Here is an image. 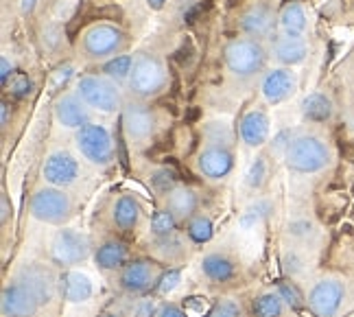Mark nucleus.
Returning a JSON list of instances; mask_svg holds the SVG:
<instances>
[{
    "label": "nucleus",
    "mask_w": 354,
    "mask_h": 317,
    "mask_svg": "<svg viewBox=\"0 0 354 317\" xmlns=\"http://www.w3.org/2000/svg\"><path fill=\"white\" fill-rule=\"evenodd\" d=\"M330 164V149L317 136H299L287 147V167L293 173H319Z\"/></svg>",
    "instance_id": "obj_1"
},
{
    "label": "nucleus",
    "mask_w": 354,
    "mask_h": 317,
    "mask_svg": "<svg viewBox=\"0 0 354 317\" xmlns=\"http://www.w3.org/2000/svg\"><path fill=\"white\" fill-rule=\"evenodd\" d=\"M267 62V51L258 39L243 37V39H232L225 46V64L230 73L236 77H252L261 73Z\"/></svg>",
    "instance_id": "obj_2"
},
{
    "label": "nucleus",
    "mask_w": 354,
    "mask_h": 317,
    "mask_svg": "<svg viewBox=\"0 0 354 317\" xmlns=\"http://www.w3.org/2000/svg\"><path fill=\"white\" fill-rule=\"evenodd\" d=\"M167 84V73L156 55L142 53L133 60L129 86L138 96H153Z\"/></svg>",
    "instance_id": "obj_3"
},
{
    "label": "nucleus",
    "mask_w": 354,
    "mask_h": 317,
    "mask_svg": "<svg viewBox=\"0 0 354 317\" xmlns=\"http://www.w3.org/2000/svg\"><path fill=\"white\" fill-rule=\"evenodd\" d=\"M77 149L81 151V156L86 160H90L92 164H99V167H105L110 164L114 158V143L112 136L103 125H97V123H88L86 127L77 129Z\"/></svg>",
    "instance_id": "obj_4"
},
{
    "label": "nucleus",
    "mask_w": 354,
    "mask_h": 317,
    "mask_svg": "<svg viewBox=\"0 0 354 317\" xmlns=\"http://www.w3.org/2000/svg\"><path fill=\"white\" fill-rule=\"evenodd\" d=\"M73 212V201L59 188H39L31 197V215L42 224L59 226Z\"/></svg>",
    "instance_id": "obj_5"
},
{
    "label": "nucleus",
    "mask_w": 354,
    "mask_h": 317,
    "mask_svg": "<svg viewBox=\"0 0 354 317\" xmlns=\"http://www.w3.org/2000/svg\"><path fill=\"white\" fill-rule=\"evenodd\" d=\"M77 96L86 105L99 109V112H116L120 105V94L112 81L97 75L81 77L77 84Z\"/></svg>",
    "instance_id": "obj_6"
},
{
    "label": "nucleus",
    "mask_w": 354,
    "mask_h": 317,
    "mask_svg": "<svg viewBox=\"0 0 354 317\" xmlns=\"http://www.w3.org/2000/svg\"><path fill=\"white\" fill-rule=\"evenodd\" d=\"M90 256V241L86 234H81L77 230L64 228L55 234L50 245V258L53 263H57L62 267H73L84 263Z\"/></svg>",
    "instance_id": "obj_7"
},
{
    "label": "nucleus",
    "mask_w": 354,
    "mask_h": 317,
    "mask_svg": "<svg viewBox=\"0 0 354 317\" xmlns=\"http://www.w3.org/2000/svg\"><path fill=\"white\" fill-rule=\"evenodd\" d=\"M16 280L22 282L26 289H29V291L33 293V298L39 302V307L50 305L53 298H55L57 291H59V278H55V273H53L42 263H29V265H24L18 271V278Z\"/></svg>",
    "instance_id": "obj_8"
},
{
    "label": "nucleus",
    "mask_w": 354,
    "mask_h": 317,
    "mask_svg": "<svg viewBox=\"0 0 354 317\" xmlns=\"http://www.w3.org/2000/svg\"><path fill=\"white\" fill-rule=\"evenodd\" d=\"M346 287L335 278H324L308 293V309L317 317H335L344 305Z\"/></svg>",
    "instance_id": "obj_9"
},
{
    "label": "nucleus",
    "mask_w": 354,
    "mask_h": 317,
    "mask_svg": "<svg viewBox=\"0 0 354 317\" xmlns=\"http://www.w3.org/2000/svg\"><path fill=\"white\" fill-rule=\"evenodd\" d=\"M125 44V35L112 24H97L84 37V51L92 60H103L107 55H114Z\"/></svg>",
    "instance_id": "obj_10"
},
{
    "label": "nucleus",
    "mask_w": 354,
    "mask_h": 317,
    "mask_svg": "<svg viewBox=\"0 0 354 317\" xmlns=\"http://www.w3.org/2000/svg\"><path fill=\"white\" fill-rule=\"evenodd\" d=\"M5 317H33L39 309V302L33 298V293L22 282L13 280L5 284L3 300H0Z\"/></svg>",
    "instance_id": "obj_11"
},
{
    "label": "nucleus",
    "mask_w": 354,
    "mask_h": 317,
    "mask_svg": "<svg viewBox=\"0 0 354 317\" xmlns=\"http://www.w3.org/2000/svg\"><path fill=\"white\" fill-rule=\"evenodd\" d=\"M197 167L208 180H223L234 169V156L225 145H208L201 149Z\"/></svg>",
    "instance_id": "obj_12"
},
{
    "label": "nucleus",
    "mask_w": 354,
    "mask_h": 317,
    "mask_svg": "<svg viewBox=\"0 0 354 317\" xmlns=\"http://www.w3.org/2000/svg\"><path fill=\"white\" fill-rule=\"evenodd\" d=\"M42 175L53 186H71L79 177V162L68 151H55L46 158Z\"/></svg>",
    "instance_id": "obj_13"
},
{
    "label": "nucleus",
    "mask_w": 354,
    "mask_h": 317,
    "mask_svg": "<svg viewBox=\"0 0 354 317\" xmlns=\"http://www.w3.org/2000/svg\"><path fill=\"white\" fill-rule=\"evenodd\" d=\"M158 282L156 265L149 260H131L120 271V287L127 293H145Z\"/></svg>",
    "instance_id": "obj_14"
},
{
    "label": "nucleus",
    "mask_w": 354,
    "mask_h": 317,
    "mask_svg": "<svg viewBox=\"0 0 354 317\" xmlns=\"http://www.w3.org/2000/svg\"><path fill=\"white\" fill-rule=\"evenodd\" d=\"M122 127H125L127 136L133 141H145L153 134L156 129V116L151 107L142 103H127L122 109Z\"/></svg>",
    "instance_id": "obj_15"
},
{
    "label": "nucleus",
    "mask_w": 354,
    "mask_h": 317,
    "mask_svg": "<svg viewBox=\"0 0 354 317\" xmlns=\"http://www.w3.org/2000/svg\"><path fill=\"white\" fill-rule=\"evenodd\" d=\"M261 88H263L265 99L271 105H278L282 101H287L289 96L295 92L297 79H295V75L291 71H287V68H278V71H271V73L265 75Z\"/></svg>",
    "instance_id": "obj_16"
},
{
    "label": "nucleus",
    "mask_w": 354,
    "mask_h": 317,
    "mask_svg": "<svg viewBox=\"0 0 354 317\" xmlns=\"http://www.w3.org/2000/svg\"><path fill=\"white\" fill-rule=\"evenodd\" d=\"M55 116L59 125L68 129H81L88 125V109L86 103L75 94H66L55 103Z\"/></svg>",
    "instance_id": "obj_17"
},
{
    "label": "nucleus",
    "mask_w": 354,
    "mask_h": 317,
    "mask_svg": "<svg viewBox=\"0 0 354 317\" xmlns=\"http://www.w3.org/2000/svg\"><path fill=\"white\" fill-rule=\"evenodd\" d=\"M274 24H276L274 13H271V9L265 7V5H254V7H250L248 11L243 13V18H241V29H243V33H248L252 39L267 37L271 31H274Z\"/></svg>",
    "instance_id": "obj_18"
},
{
    "label": "nucleus",
    "mask_w": 354,
    "mask_h": 317,
    "mask_svg": "<svg viewBox=\"0 0 354 317\" xmlns=\"http://www.w3.org/2000/svg\"><path fill=\"white\" fill-rule=\"evenodd\" d=\"M94 293L92 280L81 271H66L59 275V296L71 302V305H79V302H88Z\"/></svg>",
    "instance_id": "obj_19"
},
{
    "label": "nucleus",
    "mask_w": 354,
    "mask_h": 317,
    "mask_svg": "<svg viewBox=\"0 0 354 317\" xmlns=\"http://www.w3.org/2000/svg\"><path fill=\"white\" fill-rule=\"evenodd\" d=\"M269 136V118L263 109H250L248 114L241 118V138L245 145L261 147L265 145Z\"/></svg>",
    "instance_id": "obj_20"
},
{
    "label": "nucleus",
    "mask_w": 354,
    "mask_h": 317,
    "mask_svg": "<svg viewBox=\"0 0 354 317\" xmlns=\"http://www.w3.org/2000/svg\"><path fill=\"white\" fill-rule=\"evenodd\" d=\"M201 271L208 280L223 284L236 275V265H234V260L225 254H208L201 258Z\"/></svg>",
    "instance_id": "obj_21"
},
{
    "label": "nucleus",
    "mask_w": 354,
    "mask_h": 317,
    "mask_svg": "<svg viewBox=\"0 0 354 317\" xmlns=\"http://www.w3.org/2000/svg\"><path fill=\"white\" fill-rule=\"evenodd\" d=\"M276 60L284 66H295V64H302L306 60V53L308 46L304 42L302 35H284L276 42Z\"/></svg>",
    "instance_id": "obj_22"
},
{
    "label": "nucleus",
    "mask_w": 354,
    "mask_h": 317,
    "mask_svg": "<svg viewBox=\"0 0 354 317\" xmlns=\"http://www.w3.org/2000/svg\"><path fill=\"white\" fill-rule=\"evenodd\" d=\"M127 245L120 243V241H107L103 243L97 254H94V260H97V265L105 271H112V269H120L127 265Z\"/></svg>",
    "instance_id": "obj_23"
},
{
    "label": "nucleus",
    "mask_w": 354,
    "mask_h": 317,
    "mask_svg": "<svg viewBox=\"0 0 354 317\" xmlns=\"http://www.w3.org/2000/svg\"><path fill=\"white\" fill-rule=\"evenodd\" d=\"M167 206L177 219H190L197 212V195L186 186H177L167 195Z\"/></svg>",
    "instance_id": "obj_24"
},
{
    "label": "nucleus",
    "mask_w": 354,
    "mask_h": 317,
    "mask_svg": "<svg viewBox=\"0 0 354 317\" xmlns=\"http://www.w3.org/2000/svg\"><path fill=\"white\" fill-rule=\"evenodd\" d=\"M112 219L120 230L136 228L140 219V203L133 195H120L112 208Z\"/></svg>",
    "instance_id": "obj_25"
},
{
    "label": "nucleus",
    "mask_w": 354,
    "mask_h": 317,
    "mask_svg": "<svg viewBox=\"0 0 354 317\" xmlns=\"http://www.w3.org/2000/svg\"><path fill=\"white\" fill-rule=\"evenodd\" d=\"M302 114L310 123H326L333 116V103L326 94L313 92L302 101Z\"/></svg>",
    "instance_id": "obj_26"
},
{
    "label": "nucleus",
    "mask_w": 354,
    "mask_h": 317,
    "mask_svg": "<svg viewBox=\"0 0 354 317\" xmlns=\"http://www.w3.org/2000/svg\"><path fill=\"white\" fill-rule=\"evenodd\" d=\"M280 29L287 35H302L306 29V11L299 3H289L280 13Z\"/></svg>",
    "instance_id": "obj_27"
},
{
    "label": "nucleus",
    "mask_w": 354,
    "mask_h": 317,
    "mask_svg": "<svg viewBox=\"0 0 354 317\" xmlns=\"http://www.w3.org/2000/svg\"><path fill=\"white\" fill-rule=\"evenodd\" d=\"M254 317H282L284 313V300L280 293H263L252 302Z\"/></svg>",
    "instance_id": "obj_28"
},
{
    "label": "nucleus",
    "mask_w": 354,
    "mask_h": 317,
    "mask_svg": "<svg viewBox=\"0 0 354 317\" xmlns=\"http://www.w3.org/2000/svg\"><path fill=\"white\" fill-rule=\"evenodd\" d=\"M186 232H188L190 241L203 245V243H208L214 237V224L206 215H195V217H190Z\"/></svg>",
    "instance_id": "obj_29"
},
{
    "label": "nucleus",
    "mask_w": 354,
    "mask_h": 317,
    "mask_svg": "<svg viewBox=\"0 0 354 317\" xmlns=\"http://www.w3.org/2000/svg\"><path fill=\"white\" fill-rule=\"evenodd\" d=\"M177 228V217L167 208V210H158L151 217V234L156 239H167L173 237Z\"/></svg>",
    "instance_id": "obj_30"
},
{
    "label": "nucleus",
    "mask_w": 354,
    "mask_h": 317,
    "mask_svg": "<svg viewBox=\"0 0 354 317\" xmlns=\"http://www.w3.org/2000/svg\"><path fill=\"white\" fill-rule=\"evenodd\" d=\"M131 68H133V57H129V55H116L114 60H110L105 64L103 71L110 79L122 81V79H129Z\"/></svg>",
    "instance_id": "obj_31"
},
{
    "label": "nucleus",
    "mask_w": 354,
    "mask_h": 317,
    "mask_svg": "<svg viewBox=\"0 0 354 317\" xmlns=\"http://www.w3.org/2000/svg\"><path fill=\"white\" fill-rule=\"evenodd\" d=\"M151 186L158 192H167L169 195L173 188H177V173L169 167H162V169L153 171L151 173Z\"/></svg>",
    "instance_id": "obj_32"
},
{
    "label": "nucleus",
    "mask_w": 354,
    "mask_h": 317,
    "mask_svg": "<svg viewBox=\"0 0 354 317\" xmlns=\"http://www.w3.org/2000/svg\"><path fill=\"white\" fill-rule=\"evenodd\" d=\"M278 293H280V298L287 302L291 309H302L304 307V296L297 289L295 282H291V280H280L278 282Z\"/></svg>",
    "instance_id": "obj_33"
},
{
    "label": "nucleus",
    "mask_w": 354,
    "mask_h": 317,
    "mask_svg": "<svg viewBox=\"0 0 354 317\" xmlns=\"http://www.w3.org/2000/svg\"><path fill=\"white\" fill-rule=\"evenodd\" d=\"M248 186L250 188H261L267 182V162L265 158H256V162L250 167L248 171Z\"/></svg>",
    "instance_id": "obj_34"
},
{
    "label": "nucleus",
    "mask_w": 354,
    "mask_h": 317,
    "mask_svg": "<svg viewBox=\"0 0 354 317\" xmlns=\"http://www.w3.org/2000/svg\"><path fill=\"white\" fill-rule=\"evenodd\" d=\"M206 136L210 138L212 145H227L232 141V129H230L225 123H210L206 129Z\"/></svg>",
    "instance_id": "obj_35"
},
{
    "label": "nucleus",
    "mask_w": 354,
    "mask_h": 317,
    "mask_svg": "<svg viewBox=\"0 0 354 317\" xmlns=\"http://www.w3.org/2000/svg\"><path fill=\"white\" fill-rule=\"evenodd\" d=\"M208 317H243V311L234 300H219Z\"/></svg>",
    "instance_id": "obj_36"
},
{
    "label": "nucleus",
    "mask_w": 354,
    "mask_h": 317,
    "mask_svg": "<svg viewBox=\"0 0 354 317\" xmlns=\"http://www.w3.org/2000/svg\"><path fill=\"white\" fill-rule=\"evenodd\" d=\"M180 284V271L177 269H169V271H165L158 278V282H156V291L158 293H162V296H167V293H171L173 289Z\"/></svg>",
    "instance_id": "obj_37"
},
{
    "label": "nucleus",
    "mask_w": 354,
    "mask_h": 317,
    "mask_svg": "<svg viewBox=\"0 0 354 317\" xmlns=\"http://www.w3.org/2000/svg\"><path fill=\"white\" fill-rule=\"evenodd\" d=\"M31 79L26 77V75H22V73H18L16 77L11 79V84H9V92L16 96V99H22V96H26L31 92Z\"/></svg>",
    "instance_id": "obj_38"
},
{
    "label": "nucleus",
    "mask_w": 354,
    "mask_h": 317,
    "mask_svg": "<svg viewBox=\"0 0 354 317\" xmlns=\"http://www.w3.org/2000/svg\"><path fill=\"white\" fill-rule=\"evenodd\" d=\"M158 250L162 256H167V258H175V256H182V243L175 239V234L173 237H167V239H160L158 243Z\"/></svg>",
    "instance_id": "obj_39"
},
{
    "label": "nucleus",
    "mask_w": 354,
    "mask_h": 317,
    "mask_svg": "<svg viewBox=\"0 0 354 317\" xmlns=\"http://www.w3.org/2000/svg\"><path fill=\"white\" fill-rule=\"evenodd\" d=\"M267 210H269V203H256V206H252V208L245 212L243 224L245 226H254L256 221H261V219L267 215Z\"/></svg>",
    "instance_id": "obj_40"
},
{
    "label": "nucleus",
    "mask_w": 354,
    "mask_h": 317,
    "mask_svg": "<svg viewBox=\"0 0 354 317\" xmlns=\"http://www.w3.org/2000/svg\"><path fill=\"white\" fill-rule=\"evenodd\" d=\"M153 317H186V313L175 305H162Z\"/></svg>",
    "instance_id": "obj_41"
},
{
    "label": "nucleus",
    "mask_w": 354,
    "mask_h": 317,
    "mask_svg": "<svg viewBox=\"0 0 354 317\" xmlns=\"http://www.w3.org/2000/svg\"><path fill=\"white\" fill-rule=\"evenodd\" d=\"M11 75H13V64L7 57H3V60H0V81H3V86L9 84Z\"/></svg>",
    "instance_id": "obj_42"
},
{
    "label": "nucleus",
    "mask_w": 354,
    "mask_h": 317,
    "mask_svg": "<svg viewBox=\"0 0 354 317\" xmlns=\"http://www.w3.org/2000/svg\"><path fill=\"white\" fill-rule=\"evenodd\" d=\"M9 215H11V206H9V197H7V195H3V197H0V221H3V224H7V219H9Z\"/></svg>",
    "instance_id": "obj_43"
},
{
    "label": "nucleus",
    "mask_w": 354,
    "mask_h": 317,
    "mask_svg": "<svg viewBox=\"0 0 354 317\" xmlns=\"http://www.w3.org/2000/svg\"><path fill=\"white\" fill-rule=\"evenodd\" d=\"M151 315H156V309L151 302H142V305L136 309V317H151Z\"/></svg>",
    "instance_id": "obj_44"
},
{
    "label": "nucleus",
    "mask_w": 354,
    "mask_h": 317,
    "mask_svg": "<svg viewBox=\"0 0 354 317\" xmlns=\"http://www.w3.org/2000/svg\"><path fill=\"white\" fill-rule=\"evenodd\" d=\"M0 123H3V127H7L9 125V103L7 101H3V105H0Z\"/></svg>",
    "instance_id": "obj_45"
},
{
    "label": "nucleus",
    "mask_w": 354,
    "mask_h": 317,
    "mask_svg": "<svg viewBox=\"0 0 354 317\" xmlns=\"http://www.w3.org/2000/svg\"><path fill=\"white\" fill-rule=\"evenodd\" d=\"M199 107H188V114H186V125H193V123L199 118Z\"/></svg>",
    "instance_id": "obj_46"
},
{
    "label": "nucleus",
    "mask_w": 354,
    "mask_h": 317,
    "mask_svg": "<svg viewBox=\"0 0 354 317\" xmlns=\"http://www.w3.org/2000/svg\"><path fill=\"white\" fill-rule=\"evenodd\" d=\"M37 5V0H22V11H33V7Z\"/></svg>",
    "instance_id": "obj_47"
},
{
    "label": "nucleus",
    "mask_w": 354,
    "mask_h": 317,
    "mask_svg": "<svg viewBox=\"0 0 354 317\" xmlns=\"http://www.w3.org/2000/svg\"><path fill=\"white\" fill-rule=\"evenodd\" d=\"M165 3H167V0H147V5L151 9H162V7H165Z\"/></svg>",
    "instance_id": "obj_48"
},
{
    "label": "nucleus",
    "mask_w": 354,
    "mask_h": 317,
    "mask_svg": "<svg viewBox=\"0 0 354 317\" xmlns=\"http://www.w3.org/2000/svg\"><path fill=\"white\" fill-rule=\"evenodd\" d=\"M105 317H118V315H114V313H110V315H105Z\"/></svg>",
    "instance_id": "obj_49"
},
{
    "label": "nucleus",
    "mask_w": 354,
    "mask_h": 317,
    "mask_svg": "<svg viewBox=\"0 0 354 317\" xmlns=\"http://www.w3.org/2000/svg\"><path fill=\"white\" fill-rule=\"evenodd\" d=\"M291 3H297V0H291Z\"/></svg>",
    "instance_id": "obj_50"
}]
</instances>
